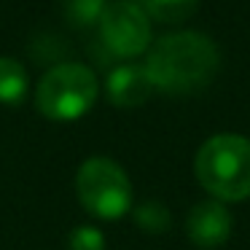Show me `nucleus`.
Wrapping results in <instances>:
<instances>
[{"mask_svg": "<svg viewBox=\"0 0 250 250\" xmlns=\"http://www.w3.org/2000/svg\"><path fill=\"white\" fill-rule=\"evenodd\" d=\"M221 54L218 46L202 33H172L159 38L148 49L146 73L153 89L167 94H194L210 86L215 78Z\"/></svg>", "mask_w": 250, "mask_h": 250, "instance_id": "nucleus-1", "label": "nucleus"}, {"mask_svg": "<svg viewBox=\"0 0 250 250\" xmlns=\"http://www.w3.org/2000/svg\"><path fill=\"white\" fill-rule=\"evenodd\" d=\"M199 186L218 202L250 196V140L242 135H215L199 148L194 162Z\"/></svg>", "mask_w": 250, "mask_h": 250, "instance_id": "nucleus-2", "label": "nucleus"}, {"mask_svg": "<svg viewBox=\"0 0 250 250\" xmlns=\"http://www.w3.org/2000/svg\"><path fill=\"white\" fill-rule=\"evenodd\" d=\"M97 92V76L86 65L62 62V65H54L38 81L35 108L51 121H76L92 110Z\"/></svg>", "mask_w": 250, "mask_h": 250, "instance_id": "nucleus-3", "label": "nucleus"}, {"mask_svg": "<svg viewBox=\"0 0 250 250\" xmlns=\"http://www.w3.org/2000/svg\"><path fill=\"white\" fill-rule=\"evenodd\" d=\"M76 194L83 210L105 221H116L132 207L129 178L121 164L105 156H92L78 167Z\"/></svg>", "mask_w": 250, "mask_h": 250, "instance_id": "nucleus-4", "label": "nucleus"}, {"mask_svg": "<svg viewBox=\"0 0 250 250\" xmlns=\"http://www.w3.org/2000/svg\"><path fill=\"white\" fill-rule=\"evenodd\" d=\"M100 38L113 57L132 60L151 46V19L135 0H116L100 17Z\"/></svg>", "mask_w": 250, "mask_h": 250, "instance_id": "nucleus-5", "label": "nucleus"}, {"mask_svg": "<svg viewBox=\"0 0 250 250\" xmlns=\"http://www.w3.org/2000/svg\"><path fill=\"white\" fill-rule=\"evenodd\" d=\"M186 231L196 248H218L231 234V212L218 199H205L191 207L186 218Z\"/></svg>", "mask_w": 250, "mask_h": 250, "instance_id": "nucleus-6", "label": "nucleus"}, {"mask_svg": "<svg viewBox=\"0 0 250 250\" xmlns=\"http://www.w3.org/2000/svg\"><path fill=\"white\" fill-rule=\"evenodd\" d=\"M105 92L116 108H137L153 94V83L143 65H119L110 70Z\"/></svg>", "mask_w": 250, "mask_h": 250, "instance_id": "nucleus-7", "label": "nucleus"}, {"mask_svg": "<svg viewBox=\"0 0 250 250\" xmlns=\"http://www.w3.org/2000/svg\"><path fill=\"white\" fill-rule=\"evenodd\" d=\"M27 94V70L14 57H0V103L17 105Z\"/></svg>", "mask_w": 250, "mask_h": 250, "instance_id": "nucleus-8", "label": "nucleus"}, {"mask_svg": "<svg viewBox=\"0 0 250 250\" xmlns=\"http://www.w3.org/2000/svg\"><path fill=\"white\" fill-rule=\"evenodd\" d=\"M199 8V0H146L143 11L148 14V19H156L164 24H178L191 19Z\"/></svg>", "mask_w": 250, "mask_h": 250, "instance_id": "nucleus-9", "label": "nucleus"}, {"mask_svg": "<svg viewBox=\"0 0 250 250\" xmlns=\"http://www.w3.org/2000/svg\"><path fill=\"white\" fill-rule=\"evenodd\" d=\"M105 8H108L105 0H62V11H65L67 22H73L76 27L97 24Z\"/></svg>", "mask_w": 250, "mask_h": 250, "instance_id": "nucleus-10", "label": "nucleus"}, {"mask_svg": "<svg viewBox=\"0 0 250 250\" xmlns=\"http://www.w3.org/2000/svg\"><path fill=\"white\" fill-rule=\"evenodd\" d=\"M135 221L143 231H151V234H159V231H167L169 229V210L162 205V202H143L140 207L135 210Z\"/></svg>", "mask_w": 250, "mask_h": 250, "instance_id": "nucleus-11", "label": "nucleus"}, {"mask_svg": "<svg viewBox=\"0 0 250 250\" xmlns=\"http://www.w3.org/2000/svg\"><path fill=\"white\" fill-rule=\"evenodd\" d=\"M67 250H105V237L94 226H78L67 237Z\"/></svg>", "mask_w": 250, "mask_h": 250, "instance_id": "nucleus-12", "label": "nucleus"}]
</instances>
